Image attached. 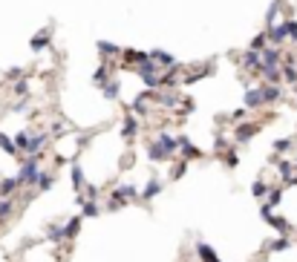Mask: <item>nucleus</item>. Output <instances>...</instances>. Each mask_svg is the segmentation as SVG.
<instances>
[{"label":"nucleus","mask_w":297,"mask_h":262,"mask_svg":"<svg viewBox=\"0 0 297 262\" xmlns=\"http://www.w3.org/2000/svg\"><path fill=\"white\" fill-rule=\"evenodd\" d=\"M185 170H188V161H179V164L173 167V179H182V176H185Z\"/></svg>","instance_id":"nucleus-25"},{"label":"nucleus","mask_w":297,"mask_h":262,"mask_svg":"<svg viewBox=\"0 0 297 262\" xmlns=\"http://www.w3.org/2000/svg\"><path fill=\"white\" fill-rule=\"evenodd\" d=\"M49 184H52V176H49V173H41V179H38L35 187H38V190H49Z\"/></svg>","instance_id":"nucleus-19"},{"label":"nucleus","mask_w":297,"mask_h":262,"mask_svg":"<svg viewBox=\"0 0 297 262\" xmlns=\"http://www.w3.org/2000/svg\"><path fill=\"white\" fill-rule=\"evenodd\" d=\"M257 130H260V127L257 124H237V133H234V141H248V138L254 136V133H257Z\"/></svg>","instance_id":"nucleus-2"},{"label":"nucleus","mask_w":297,"mask_h":262,"mask_svg":"<svg viewBox=\"0 0 297 262\" xmlns=\"http://www.w3.org/2000/svg\"><path fill=\"white\" fill-rule=\"evenodd\" d=\"M156 141H159L162 147L168 150V156H171V153H176V150H179V138H171V136H168V133H162V136L156 138Z\"/></svg>","instance_id":"nucleus-5"},{"label":"nucleus","mask_w":297,"mask_h":262,"mask_svg":"<svg viewBox=\"0 0 297 262\" xmlns=\"http://www.w3.org/2000/svg\"><path fill=\"white\" fill-rule=\"evenodd\" d=\"M288 147H291V138H280V141H274V150H277V153H286Z\"/></svg>","instance_id":"nucleus-24"},{"label":"nucleus","mask_w":297,"mask_h":262,"mask_svg":"<svg viewBox=\"0 0 297 262\" xmlns=\"http://www.w3.org/2000/svg\"><path fill=\"white\" fill-rule=\"evenodd\" d=\"M291 167H294V161H280V164H277V173H280V176H283L288 184L294 182V176H291Z\"/></svg>","instance_id":"nucleus-12"},{"label":"nucleus","mask_w":297,"mask_h":262,"mask_svg":"<svg viewBox=\"0 0 297 262\" xmlns=\"http://www.w3.org/2000/svg\"><path fill=\"white\" fill-rule=\"evenodd\" d=\"M147 156H150L153 161H165V159H168V150L162 147L159 141H153V144L147 147Z\"/></svg>","instance_id":"nucleus-8"},{"label":"nucleus","mask_w":297,"mask_h":262,"mask_svg":"<svg viewBox=\"0 0 297 262\" xmlns=\"http://www.w3.org/2000/svg\"><path fill=\"white\" fill-rule=\"evenodd\" d=\"M0 150H6V153H12V156H15V153H18V144H15L9 136H3V133H0Z\"/></svg>","instance_id":"nucleus-16"},{"label":"nucleus","mask_w":297,"mask_h":262,"mask_svg":"<svg viewBox=\"0 0 297 262\" xmlns=\"http://www.w3.org/2000/svg\"><path fill=\"white\" fill-rule=\"evenodd\" d=\"M225 161H228V167H237V161H240V159H237L234 153H228V156H225Z\"/></svg>","instance_id":"nucleus-31"},{"label":"nucleus","mask_w":297,"mask_h":262,"mask_svg":"<svg viewBox=\"0 0 297 262\" xmlns=\"http://www.w3.org/2000/svg\"><path fill=\"white\" fill-rule=\"evenodd\" d=\"M288 35L297 41V23H294V21H288Z\"/></svg>","instance_id":"nucleus-32"},{"label":"nucleus","mask_w":297,"mask_h":262,"mask_svg":"<svg viewBox=\"0 0 297 262\" xmlns=\"http://www.w3.org/2000/svg\"><path fill=\"white\" fill-rule=\"evenodd\" d=\"M294 167H297V161H294Z\"/></svg>","instance_id":"nucleus-33"},{"label":"nucleus","mask_w":297,"mask_h":262,"mask_svg":"<svg viewBox=\"0 0 297 262\" xmlns=\"http://www.w3.org/2000/svg\"><path fill=\"white\" fill-rule=\"evenodd\" d=\"M277 98H280V90H277V87H265V104L277 101Z\"/></svg>","instance_id":"nucleus-22"},{"label":"nucleus","mask_w":297,"mask_h":262,"mask_svg":"<svg viewBox=\"0 0 297 262\" xmlns=\"http://www.w3.org/2000/svg\"><path fill=\"white\" fill-rule=\"evenodd\" d=\"M153 58H156V61H162V64H173V58H171V55H165V52H156Z\"/></svg>","instance_id":"nucleus-30"},{"label":"nucleus","mask_w":297,"mask_h":262,"mask_svg":"<svg viewBox=\"0 0 297 262\" xmlns=\"http://www.w3.org/2000/svg\"><path fill=\"white\" fill-rule=\"evenodd\" d=\"M268 35H271V41H274V44L286 41V38H288V23H277V26H274Z\"/></svg>","instance_id":"nucleus-9"},{"label":"nucleus","mask_w":297,"mask_h":262,"mask_svg":"<svg viewBox=\"0 0 297 262\" xmlns=\"http://www.w3.org/2000/svg\"><path fill=\"white\" fill-rule=\"evenodd\" d=\"M115 92H118L115 84H107V87H104V95H107V98H115Z\"/></svg>","instance_id":"nucleus-29"},{"label":"nucleus","mask_w":297,"mask_h":262,"mask_svg":"<svg viewBox=\"0 0 297 262\" xmlns=\"http://www.w3.org/2000/svg\"><path fill=\"white\" fill-rule=\"evenodd\" d=\"M78 230H81V219L72 216L67 225H64V236H67V239H75V236H78Z\"/></svg>","instance_id":"nucleus-7"},{"label":"nucleus","mask_w":297,"mask_h":262,"mask_svg":"<svg viewBox=\"0 0 297 262\" xmlns=\"http://www.w3.org/2000/svg\"><path fill=\"white\" fill-rule=\"evenodd\" d=\"M196 253L202 256V262H219V256L214 253V248H211V245H205V242H199V245H196Z\"/></svg>","instance_id":"nucleus-4"},{"label":"nucleus","mask_w":297,"mask_h":262,"mask_svg":"<svg viewBox=\"0 0 297 262\" xmlns=\"http://www.w3.org/2000/svg\"><path fill=\"white\" fill-rule=\"evenodd\" d=\"M268 248H271V251H286V248H288V239H286V236H280V239H274Z\"/></svg>","instance_id":"nucleus-21"},{"label":"nucleus","mask_w":297,"mask_h":262,"mask_svg":"<svg viewBox=\"0 0 297 262\" xmlns=\"http://www.w3.org/2000/svg\"><path fill=\"white\" fill-rule=\"evenodd\" d=\"M251 193L257 196V199H263V196H268V193H271V190H268V184H263V182H254Z\"/></svg>","instance_id":"nucleus-17"},{"label":"nucleus","mask_w":297,"mask_h":262,"mask_svg":"<svg viewBox=\"0 0 297 262\" xmlns=\"http://www.w3.org/2000/svg\"><path fill=\"white\" fill-rule=\"evenodd\" d=\"M133 110H136L138 115H141V113H147V104H144V98H138V101L133 104Z\"/></svg>","instance_id":"nucleus-28"},{"label":"nucleus","mask_w":297,"mask_h":262,"mask_svg":"<svg viewBox=\"0 0 297 262\" xmlns=\"http://www.w3.org/2000/svg\"><path fill=\"white\" fill-rule=\"evenodd\" d=\"M29 133H18V136H15V144H18V150H23V153H26V147H29Z\"/></svg>","instance_id":"nucleus-18"},{"label":"nucleus","mask_w":297,"mask_h":262,"mask_svg":"<svg viewBox=\"0 0 297 262\" xmlns=\"http://www.w3.org/2000/svg\"><path fill=\"white\" fill-rule=\"evenodd\" d=\"M179 150H182V153L188 156V159H196V156H199V150H196V147H194V144H191V141H188L185 136H179Z\"/></svg>","instance_id":"nucleus-10"},{"label":"nucleus","mask_w":297,"mask_h":262,"mask_svg":"<svg viewBox=\"0 0 297 262\" xmlns=\"http://www.w3.org/2000/svg\"><path fill=\"white\" fill-rule=\"evenodd\" d=\"M136 118H133V115H130V118H124V127H121V136H124V138H133V136H136Z\"/></svg>","instance_id":"nucleus-14"},{"label":"nucleus","mask_w":297,"mask_h":262,"mask_svg":"<svg viewBox=\"0 0 297 262\" xmlns=\"http://www.w3.org/2000/svg\"><path fill=\"white\" fill-rule=\"evenodd\" d=\"M280 199H283V190H280V187H277V190H271V193H268V205L274 207L277 202H280Z\"/></svg>","instance_id":"nucleus-26"},{"label":"nucleus","mask_w":297,"mask_h":262,"mask_svg":"<svg viewBox=\"0 0 297 262\" xmlns=\"http://www.w3.org/2000/svg\"><path fill=\"white\" fill-rule=\"evenodd\" d=\"M18 184H23L18 176H12V179H3V182H0V193H3V196H12L15 190H18Z\"/></svg>","instance_id":"nucleus-6"},{"label":"nucleus","mask_w":297,"mask_h":262,"mask_svg":"<svg viewBox=\"0 0 297 262\" xmlns=\"http://www.w3.org/2000/svg\"><path fill=\"white\" fill-rule=\"evenodd\" d=\"M46 239H49V242L67 239V236H64V228H61V225H49V230H46Z\"/></svg>","instance_id":"nucleus-13"},{"label":"nucleus","mask_w":297,"mask_h":262,"mask_svg":"<svg viewBox=\"0 0 297 262\" xmlns=\"http://www.w3.org/2000/svg\"><path fill=\"white\" fill-rule=\"evenodd\" d=\"M159 193H162V182H159V179H153V182H150L147 187H144V193H141V199L147 202V199H153V196H159Z\"/></svg>","instance_id":"nucleus-11"},{"label":"nucleus","mask_w":297,"mask_h":262,"mask_svg":"<svg viewBox=\"0 0 297 262\" xmlns=\"http://www.w3.org/2000/svg\"><path fill=\"white\" fill-rule=\"evenodd\" d=\"M84 216H98V202H84Z\"/></svg>","instance_id":"nucleus-20"},{"label":"nucleus","mask_w":297,"mask_h":262,"mask_svg":"<svg viewBox=\"0 0 297 262\" xmlns=\"http://www.w3.org/2000/svg\"><path fill=\"white\" fill-rule=\"evenodd\" d=\"M12 213V199H6V202H0V219H6Z\"/></svg>","instance_id":"nucleus-27"},{"label":"nucleus","mask_w":297,"mask_h":262,"mask_svg":"<svg viewBox=\"0 0 297 262\" xmlns=\"http://www.w3.org/2000/svg\"><path fill=\"white\" fill-rule=\"evenodd\" d=\"M260 104H265V87L248 90V95H245V107H260Z\"/></svg>","instance_id":"nucleus-3"},{"label":"nucleus","mask_w":297,"mask_h":262,"mask_svg":"<svg viewBox=\"0 0 297 262\" xmlns=\"http://www.w3.org/2000/svg\"><path fill=\"white\" fill-rule=\"evenodd\" d=\"M18 179H21L23 184H29V187H35V184H38V179H41V161H38V156H29V159L23 161Z\"/></svg>","instance_id":"nucleus-1"},{"label":"nucleus","mask_w":297,"mask_h":262,"mask_svg":"<svg viewBox=\"0 0 297 262\" xmlns=\"http://www.w3.org/2000/svg\"><path fill=\"white\" fill-rule=\"evenodd\" d=\"M283 72H286V81H288V84H294V81H297V67H294V64H288Z\"/></svg>","instance_id":"nucleus-23"},{"label":"nucleus","mask_w":297,"mask_h":262,"mask_svg":"<svg viewBox=\"0 0 297 262\" xmlns=\"http://www.w3.org/2000/svg\"><path fill=\"white\" fill-rule=\"evenodd\" d=\"M72 184H75V193H78L81 187H87V184H84V170H81L78 164L72 167Z\"/></svg>","instance_id":"nucleus-15"}]
</instances>
